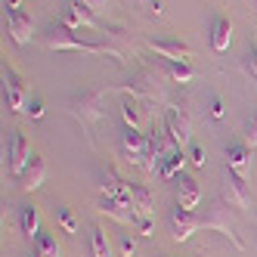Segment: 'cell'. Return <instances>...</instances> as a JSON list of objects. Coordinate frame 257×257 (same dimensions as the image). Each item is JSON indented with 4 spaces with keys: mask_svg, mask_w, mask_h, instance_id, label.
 Here are the masks:
<instances>
[{
    "mask_svg": "<svg viewBox=\"0 0 257 257\" xmlns=\"http://www.w3.org/2000/svg\"><path fill=\"white\" fill-rule=\"evenodd\" d=\"M41 44L47 50H75V53H90V56H102V53H108V56H121V50L115 47H108V44H87L84 38H78L75 31H71L68 25L56 22V25H50L44 34H41Z\"/></svg>",
    "mask_w": 257,
    "mask_h": 257,
    "instance_id": "1",
    "label": "cell"
},
{
    "mask_svg": "<svg viewBox=\"0 0 257 257\" xmlns=\"http://www.w3.org/2000/svg\"><path fill=\"white\" fill-rule=\"evenodd\" d=\"M198 223H201V229H214V232H220V235H226L238 251L245 248V242L238 238V232H235V226H232V220H229V208H226L223 198L214 201V205H208L205 214H198Z\"/></svg>",
    "mask_w": 257,
    "mask_h": 257,
    "instance_id": "2",
    "label": "cell"
},
{
    "mask_svg": "<svg viewBox=\"0 0 257 257\" xmlns=\"http://www.w3.org/2000/svg\"><path fill=\"white\" fill-rule=\"evenodd\" d=\"M99 102H102V90H81V93L71 99V115L81 118V124H84L90 143H93V134H90V131H93V124L102 118Z\"/></svg>",
    "mask_w": 257,
    "mask_h": 257,
    "instance_id": "3",
    "label": "cell"
},
{
    "mask_svg": "<svg viewBox=\"0 0 257 257\" xmlns=\"http://www.w3.org/2000/svg\"><path fill=\"white\" fill-rule=\"evenodd\" d=\"M223 201L229 208H238V211H248L251 208V189H248V177L235 174L226 168V177H223Z\"/></svg>",
    "mask_w": 257,
    "mask_h": 257,
    "instance_id": "4",
    "label": "cell"
},
{
    "mask_svg": "<svg viewBox=\"0 0 257 257\" xmlns=\"http://www.w3.org/2000/svg\"><path fill=\"white\" fill-rule=\"evenodd\" d=\"M31 140L22 134V131H13L10 137V149H7V171L13 177H22V171L28 168V161H31Z\"/></svg>",
    "mask_w": 257,
    "mask_h": 257,
    "instance_id": "5",
    "label": "cell"
},
{
    "mask_svg": "<svg viewBox=\"0 0 257 257\" xmlns=\"http://www.w3.org/2000/svg\"><path fill=\"white\" fill-rule=\"evenodd\" d=\"M164 131L171 134V140L180 146H189L192 143V121L186 115V108H180V105H171L168 108V115H164Z\"/></svg>",
    "mask_w": 257,
    "mask_h": 257,
    "instance_id": "6",
    "label": "cell"
},
{
    "mask_svg": "<svg viewBox=\"0 0 257 257\" xmlns=\"http://www.w3.org/2000/svg\"><path fill=\"white\" fill-rule=\"evenodd\" d=\"M4 99H7V105L13 108V112H25L28 108L25 81H22L19 71H16L13 65H7V62H4Z\"/></svg>",
    "mask_w": 257,
    "mask_h": 257,
    "instance_id": "7",
    "label": "cell"
},
{
    "mask_svg": "<svg viewBox=\"0 0 257 257\" xmlns=\"http://www.w3.org/2000/svg\"><path fill=\"white\" fill-rule=\"evenodd\" d=\"M146 149H149V137L134 127H124L121 134V158L131 164H143L146 161Z\"/></svg>",
    "mask_w": 257,
    "mask_h": 257,
    "instance_id": "8",
    "label": "cell"
},
{
    "mask_svg": "<svg viewBox=\"0 0 257 257\" xmlns=\"http://www.w3.org/2000/svg\"><path fill=\"white\" fill-rule=\"evenodd\" d=\"M198 229H201V223H198L195 211H186L180 205L171 211V238H174V242H186V238L192 232H198Z\"/></svg>",
    "mask_w": 257,
    "mask_h": 257,
    "instance_id": "9",
    "label": "cell"
},
{
    "mask_svg": "<svg viewBox=\"0 0 257 257\" xmlns=\"http://www.w3.org/2000/svg\"><path fill=\"white\" fill-rule=\"evenodd\" d=\"M96 208L105 214V217H112L115 223H137V211H134V201H124V198H112V195H99L96 201Z\"/></svg>",
    "mask_w": 257,
    "mask_h": 257,
    "instance_id": "10",
    "label": "cell"
},
{
    "mask_svg": "<svg viewBox=\"0 0 257 257\" xmlns=\"http://www.w3.org/2000/svg\"><path fill=\"white\" fill-rule=\"evenodd\" d=\"M7 31H10V38H13L16 44H28V41L34 38V22H31V16L22 13V7H19V10L7 7Z\"/></svg>",
    "mask_w": 257,
    "mask_h": 257,
    "instance_id": "11",
    "label": "cell"
},
{
    "mask_svg": "<svg viewBox=\"0 0 257 257\" xmlns=\"http://www.w3.org/2000/svg\"><path fill=\"white\" fill-rule=\"evenodd\" d=\"M62 25H68L71 31H78V28H99L96 13H90V10L81 4V0H68V4H65Z\"/></svg>",
    "mask_w": 257,
    "mask_h": 257,
    "instance_id": "12",
    "label": "cell"
},
{
    "mask_svg": "<svg viewBox=\"0 0 257 257\" xmlns=\"http://www.w3.org/2000/svg\"><path fill=\"white\" fill-rule=\"evenodd\" d=\"M177 205L186 208V211H195L201 205V186H198L195 177H189V174L177 177Z\"/></svg>",
    "mask_w": 257,
    "mask_h": 257,
    "instance_id": "13",
    "label": "cell"
},
{
    "mask_svg": "<svg viewBox=\"0 0 257 257\" xmlns=\"http://www.w3.org/2000/svg\"><path fill=\"white\" fill-rule=\"evenodd\" d=\"M152 53H158L161 59H183V62H189L192 59V47L189 44H183V41H171V38H155L146 44Z\"/></svg>",
    "mask_w": 257,
    "mask_h": 257,
    "instance_id": "14",
    "label": "cell"
},
{
    "mask_svg": "<svg viewBox=\"0 0 257 257\" xmlns=\"http://www.w3.org/2000/svg\"><path fill=\"white\" fill-rule=\"evenodd\" d=\"M99 195H112V198L131 201V183H127L121 174H115L112 168H105L99 174Z\"/></svg>",
    "mask_w": 257,
    "mask_h": 257,
    "instance_id": "15",
    "label": "cell"
},
{
    "mask_svg": "<svg viewBox=\"0 0 257 257\" xmlns=\"http://www.w3.org/2000/svg\"><path fill=\"white\" fill-rule=\"evenodd\" d=\"M19 180H22V189H28V192L41 189V186H44V180H47V161H44V155L34 152L31 161H28V168L22 171Z\"/></svg>",
    "mask_w": 257,
    "mask_h": 257,
    "instance_id": "16",
    "label": "cell"
},
{
    "mask_svg": "<svg viewBox=\"0 0 257 257\" xmlns=\"http://www.w3.org/2000/svg\"><path fill=\"white\" fill-rule=\"evenodd\" d=\"M229 44H232V22L217 13L211 19V47H214V53H226Z\"/></svg>",
    "mask_w": 257,
    "mask_h": 257,
    "instance_id": "17",
    "label": "cell"
},
{
    "mask_svg": "<svg viewBox=\"0 0 257 257\" xmlns=\"http://www.w3.org/2000/svg\"><path fill=\"white\" fill-rule=\"evenodd\" d=\"M226 168L235 171V174H242V177H248V171H251V146L232 143L226 149Z\"/></svg>",
    "mask_w": 257,
    "mask_h": 257,
    "instance_id": "18",
    "label": "cell"
},
{
    "mask_svg": "<svg viewBox=\"0 0 257 257\" xmlns=\"http://www.w3.org/2000/svg\"><path fill=\"white\" fill-rule=\"evenodd\" d=\"M121 118H124V127H134V131H143V99L137 96H124L121 99Z\"/></svg>",
    "mask_w": 257,
    "mask_h": 257,
    "instance_id": "19",
    "label": "cell"
},
{
    "mask_svg": "<svg viewBox=\"0 0 257 257\" xmlns=\"http://www.w3.org/2000/svg\"><path fill=\"white\" fill-rule=\"evenodd\" d=\"M131 201H134L137 217H152V211H155V198H152V192L146 189L143 183H131Z\"/></svg>",
    "mask_w": 257,
    "mask_h": 257,
    "instance_id": "20",
    "label": "cell"
},
{
    "mask_svg": "<svg viewBox=\"0 0 257 257\" xmlns=\"http://www.w3.org/2000/svg\"><path fill=\"white\" fill-rule=\"evenodd\" d=\"M161 68L171 75V81H177V84H189V81H195V68L189 65V62H183V59H161Z\"/></svg>",
    "mask_w": 257,
    "mask_h": 257,
    "instance_id": "21",
    "label": "cell"
},
{
    "mask_svg": "<svg viewBox=\"0 0 257 257\" xmlns=\"http://www.w3.org/2000/svg\"><path fill=\"white\" fill-rule=\"evenodd\" d=\"M183 164H186V155H183L180 149H174L171 155L161 158V164H158V177H161V180H177L180 171H183Z\"/></svg>",
    "mask_w": 257,
    "mask_h": 257,
    "instance_id": "22",
    "label": "cell"
},
{
    "mask_svg": "<svg viewBox=\"0 0 257 257\" xmlns=\"http://www.w3.org/2000/svg\"><path fill=\"white\" fill-rule=\"evenodd\" d=\"M19 226H22V232L28 238H38L44 232L41 229V214H38V208H34V205H22V211H19Z\"/></svg>",
    "mask_w": 257,
    "mask_h": 257,
    "instance_id": "23",
    "label": "cell"
},
{
    "mask_svg": "<svg viewBox=\"0 0 257 257\" xmlns=\"http://www.w3.org/2000/svg\"><path fill=\"white\" fill-rule=\"evenodd\" d=\"M90 251H93V257H112V245H108L102 226H93V229H90Z\"/></svg>",
    "mask_w": 257,
    "mask_h": 257,
    "instance_id": "24",
    "label": "cell"
},
{
    "mask_svg": "<svg viewBox=\"0 0 257 257\" xmlns=\"http://www.w3.org/2000/svg\"><path fill=\"white\" fill-rule=\"evenodd\" d=\"M34 254L38 257H59V245H56V238H53L50 232H41L38 238H34Z\"/></svg>",
    "mask_w": 257,
    "mask_h": 257,
    "instance_id": "25",
    "label": "cell"
},
{
    "mask_svg": "<svg viewBox=\"0 0 257 257\" xmlns=\"http://www.w3.org/2000/svg\"><path fill=\"white\" fill-rule=\"evenodd\" d=\"M242 143L251 146V149H257V115L245 121V127H242Z\"/></svg>",
    "mask_w": 257,
    "mask_h": 257,
    "instance_id": "26",
    "label": "cell"
},
{
    "mask_svg": "<svg viewBox=\"0 0 257 257\" xmlns=\"http://www.w3.org/2000/svg\"><path fill=\"white\" fill-rule=\"evenodd\" d=\"M242 68L248 71L251 78H257V44H251V47L245 50V56H242Z\"/></svg>",
    "mask_w": 257,
    "mask_h": 257,
    "instance_id": "27",
    "label": "cell"
},
{
    "mask_svg": "<svg viewBox=\"0 0 257 257\" xmlns=\"http://www.w3.org/2000/svg\"><path fill=\"white\" fill-rule=\"evenodd\" d=\"M56 214H59V223H62V229H65L68 235H75V232H78V223H75V217H71V211H68V208H59Z\"/></svg>",
    "mask_w": 257,
    "mask_h": 257,
    "instance_id": "28",
    "label": "cell"
},
{
    "mask_svg": "<svg viewBox=\"0 0 257 257\" xmlns=\"http://www.w3.org/2000/svg\"><path fill=\"white\" fill-rule=\"evenodd\" d=\"M137 232L143 238H152L155 235V220L152 217H137Z\"/></svg>",
    "mask_w": 257,
    "mask_h": 257,
    "instance_id": "29",
    "label": "cell"
},
{
    "mask_svg": "<svg viewBox=\"0 0 257 257\" xmlns=\"http://www.w3.org/2000/svg\"><path fill=\"white\" fill-rule=\"evenodd\" d=\"M189 161L195 164V168H205V164H208V152H205V146H192V149H189Z\"/></svg>",
    "mask_w": 257,
    "mask_h": 257,
    "instance_id": "30",
    "label": "cell"
},
{
    "mask_svg": "<svg viewBox=\"0 0 257 257\" xmlns=\"http://www.w3.org/2000/svg\"><path fill=\"white\" fill-rule=\"evenodd\" d=\"M25 112H28L31 118H44V99H31Z\"/></svg>",
    "mask_w": 257,
    "mask_h": 257,
    "instance_id": "31",
    "label": "cell"
},
{
    "mask_svg": "<svg viewBox=\"0 0 257 257\" xmlns=\"http://www.w3.org/2000/svg\"><path fill=\"white\" fill-rule=\"evenodd\" d=\"M81 4L90 10V13H105V7H108V0H81Z\"/></svg>",
    "mask_w": 257,
    "mask_h": 257,
    "instance_id": "32",
    "label": "cell"
},
{
    "mask_svg": "<svg viewBox=\"0 0 257 257\" xmlns=\"http://www.w3.org/2000/svg\"><path fill=\"white\" fill-rule=\"evenodd\" d=\"M134 251H137L134 238H131V235H121V254H124V257H134Z\"/></svg>",
    "mask_w": 257,
    "mask_h": 257,
    "instance_id": "33",
    "label": "cell"
},
{
    "mask_svg": "<svg viewBox=\"0 0 257 257\" xmlns=\"http://www.w3.org/2000/svg\"><path fill=\"white\" fill-rule=\"evenodd\" d=\"M211 115H214V118H223V115H226V108H223V102H220L217 96L211 99Z\"/></svg>",
    "mask_w": 257,
    "mask_h": 257,
    "instance_id": "34",
    "label": "cell"
},
{
    "mask_svg": "<svg viewBox=\"0 0 257 257\" xmlns=\"http://www.w3.org/2000/svg\"><path fill=\"white\" fill-rule=\"evenodd\" d=\"M28 257H38V254H28Z\"/></svg>",
    "mask_w": 257,
    "mask_h": 257,
    "instance_id": "35",
    "label": "cell"
}]
</instances>
